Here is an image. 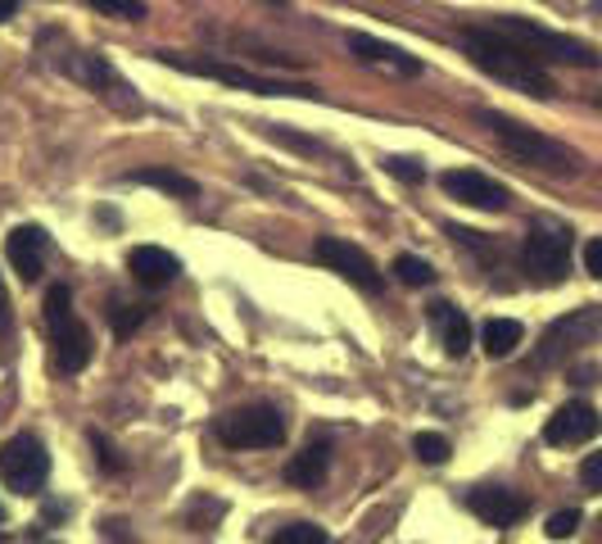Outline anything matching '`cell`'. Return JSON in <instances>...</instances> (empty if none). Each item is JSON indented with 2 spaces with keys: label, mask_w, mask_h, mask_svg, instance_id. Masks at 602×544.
<instances>
[{
  "label": "cell",
  "mask_w": 602,
  "mask_h": 544,
  "mask_svg": "<svg viewBox=\"0 0 602 544\" xmlns=\"http://www.w3.org/2000/svg\"><path fill=\"white\" fill-rule=\"evenodd\" d=\"M46 249H51V236L42 227H14L5 236V259L23 281H36L46 273Z\"/></svg>",
  "instance_id": "9a60e30c"
},
{
  "label": "cell",
  "mask_w": 602,
  "mask_h": 544,
  "mask_svg": "<svg viewBox=\"0 0 602 544\" xmlns=\"http://www.w3.org/2000/svg\"><path fill=\"white\" fill-rule=\"evenodd\" d=\"M14 10H19V0H0V23H10Z\"/></svg>",
  "instance_id": "1f68e13d"
},
{
  "label": "cell",
  "mask_w": 602,
  "mask_h": 544,
  "mask_svg": "<svg viewBox=\"0 0 602 544\" xmlns=\"http://www.w3.org/2000/svg\"><path fill=\"white\" fill-rule=\"evenodd\" d=\"M123 181H132V187H155V191H168V196H181V200H196L200 187L186 173L177 168H132Z\"/></svg>",
  "instance_id": "d6986e66"
},
{
  "label": "cell",
  "mask_w": 602,
  "mask_h": 544,
  "mask_svg": "<svg viewBox=\"0 0 602 544\" xmlns=\"http://www.w3.org/2000/svg\"><path fill=\"white\" fill-rule=\"evenodd\" d=\"M91 445H96V454H100V467H109V471H119V467H123V463H119V454L109 449V445L100 441V435H91Z\"/></svg>",
  "instance_id": "f546056e"
},
{
  "label": "cell",
  "mask_w": 602,
  "mask_h": 544,
  "mask_svg": "<svg viewBox=\"0 0 602 544\" xmlns=\"http://www.w3.org/2000/svg\"><path fill=\"white\" fill-rule=\"evenodd\" d=\"M263 5H286V0H263Z\"/></svg>",
  "instance_id": "d6a6232c"
},
{
  "label": "cell",
  "mask_w": 602,
  "mask_h": 544,
  "mask_svg": "<svg viewBox=\"0 0 602 544\" xmlns=\"http://www.w3.org/2000/svg\"><path fill=\"white\" fill-rule=\"evenodd\" d=\"M467 508L489 522V526H516L525 513H531V503H525L516 490H503V486H476L467 490Z\"/></svg>",
  "instance_id": "4fadbf2b"
},
{
  "label": "cell",
  "mask_w": 602,
  "mask_h": 544,
  "mask_svg": "<svg viewBox=\"0 0 602 544\" xmlns=\"http://www.w3.org/2000/svg\"><path fill=\"white\" fill-rule=\"evenodd\" d=\"M159 59L181 68V73H196V78H213V82H227V87H241V91H254V96H304V100H317V91L309 82H277V78H263V73L222 64V59H177V55H159Z\"/></svg>",
  "instance_id": "8992f818"
},
{
  "label": "cell",
  "mask_w": 602,
  "mask_h": 544,
  "mask_svg": "<svg viewBox=\"0 0 602 544\" xmlns=\"http://www.w3.org/2000/svg\"><path fill=\"white\" fill-rule=\"evenodd\" d=\"M0 481L14 495H42V486L51 481V454L32 431L10 435L0 445Z\"/></svg>",
  "instance_id": "5b68a950"
},
{
  "label": "cell",
  "mask_w": 602,
  "mask_h": 544,
  "mask_svg": "<svg viewBox=\"0 0 602 544\" xmlns=\"http://www.w3.org/2000/svg\"><path fill=\"white\" fill-rule=\"evenodd\" d=\"M576 526H580V513H576V508H561V513L548 518V540H571Z\"/></svg>",
  "instance_id": "4316f807"
},
{
  "label": "cell",
  "mask_w": 602,
  "mask_h": 544,
  "mask_svg": "<svg viewBox=\"0 0 602 544\" xmlns=\"http://www.w3.org/2000/svg\"><path fill=\"white\" fill-rule=\"evenodd\" d=\"M313 259H317L322 268H331V273H341L349 286L367 290V296H381L386 277L376 273L371 254H367V249H358L354 241H341V236H317V245H313Z\"/></svg>",
  "instance_id": "30bf717a"
},
{
  "label": "cell",
  "mask_w": 602,
  "mask_h": 544,
  "mask_svg": "<svg viewBox=\"0 0 602 544\" xmlns=\"http://www.w3.org/2000/svg\"><path fill=\"white\" fill-rule=\"evenodd\" d=\"M326 471H331V445H309L286 463V481L309 490V486H322Z\"/></svg>",
  "instance_id": "ac0fdd59"
},
{
  "label": "cell",
  "mask_w": 602,
  "mask_h": 544,
  "mask_svg": "<svg viewBox=\"0 0 602 544\" xmlns=\"http://www.w3.org/2000/svg\"><path fill=\"white\" fill-rule=\"evenodd\" d=\"M584 273H589V277H602V236H589V241H584Z\"/></svg>",
  "instance_id": "f1b7e54d"
},
{
  "label": "cell",
  "mask_w": 602,
  "mask_h": 544,
  "mask_svg": "<svg viewBox=\"0 0 602 544\" xmlns=\"http://www.w3.org/2000/svg\"><path fill=\"white\" fill-rule=\"evenodd\" d=\"M87 5L100 10V14H109V19H127V23H141V19H145L141 0H87Z\"/></svg>",
  "instance_id": "d4e9b609"
},
{
  "label": "cell",
  "mask_w": 602,
  "mask_h": 544,
  "mask_svg": "<svg viewBox=\"0 0 602 544\" xmlns=\"http://www.w3.org/2000/svg\"><path fill=\"white\" fill-rule=\"evenodd\" d=\"M10 332V296H5V286H0V336Z\"/></svg>",
  "instance_id": "4dcf8cb0"
},
{
  "label": "cell",
  "mask_w": 602,
  "mask_h": 544,
  "mask_svg": "<svg viewBox=\"0 0 602 544\" xmlns=\"http://www.w3.org/2000/svg\"><path fill=\"white\" fill-rule=\"evenodd\" d=\"M593 10H602V0H593Z\"/></svg>",
  "instance_id": "e575fe53"
},
{
  "label": "cell",
  "mask_w": 602,
  "mask_h": 544,
  "mask_svg": "<svg viewBox=\"0 0 602 544\" xmlns=\"http://www.w3.org/2000/svg\"><path fill=\"white\" fill-rule=\"evenodd\" d=\"M394 277H399L403 286H431V281H435V268H431L426 259H417V254H399V259H394Z\"/></svg>",
  "instance_id": "7402d4cb"
},
{
  "label": "cell",
  "mask_w": 602,
  "mask_h": 544,
  "mask_svg": "<svg viewBox=\"0 0 602 544\" xmlns=\"http://www.w3.org/2000/svg\"><path fill=\"white\" fill-rule=\"evenodd\" d=\"M109 322H114V336L127 341L136 326L145 322V304H114V309H109Z\"/></svg>",
  "instance_id": "cb8c5ba5"
},
{
  "label": "cell",
  "mask_w": 602,
  "mask_h": 544,
  "mask_svg": "<svg viewBox=\"0 0 602 544\" xmlns=\"http://www.w3.org/2000/svg\"><path fill=\"white\" fill-rule=\"evenodd\" d=\"M525 273L539 286H561L571 273V232L557 223H535L525 236Z\"/></svg>",
  "instance_id": "9c48e42d"
},
{
  "label": "cell",
  "mask_w": 602,
  "mask_h": 544,
  "mask_svg": "<svg viewBox=\"0 0 602 544\" xmlns=\"http://www.w3.org/2000/svg\"><path fill=\"white\" fill-rule=\"evenodd\" d=\"M386 173H390V177H399V181H408V187H417V181H426V168H422L417 159H408V155H390V159H386Z\"/></svg>",
  "instance_id": "484cf974"
},
{
  "label": "cell",
  "mask_w": 602,
  "mask_h": 544,
  "mask_svg": "<svg viewBox=\"0 0 602 544\" xmlns=\"http://www.w3.org/2000/svg\"><path fill=\"white\" fill-rule=\"evenodd\" d=\"M349 55L363 59V64H376V68H386V73H399V78H422V59L417 55H408L390 42H376V36L367 32H349Z\"/></svg>",
  "instance_id": "5bb4252c"
},
{
  "label": "cell",
  "mask_w": 602,
  "mask_h": 544,
  "mask_svg": "<svg viewBox=\"0 0 602 544\" xmlns=\"http://www.w3.org/2000/svg\"><path fill=\"white\" fill-rule=\"evenodd\" d=\"M0 522H5V503H0Z\"/></svg>",
  "instance_id": "836d02e7"
},
{
  "label": "cell",
  "mask_w": 602,
  "mask_h": 544,
  "mask_svg": "<svg viewBox=\"0 0 602 544\" xmlns=\"http://www.w3.org/2000/svg\"><path fill=\"white\" fill-rule=\"evenodd\" d=\"M598 431H602L598 409L584 404V399H571V404H561V409L548 418L544 441H548V445H584V441H593Z\"/></svg>",
  "instance_id": "7c38bea8"
},
{
  "label": "cell",
  "mask_w": 602,
  "mask_h": 544,
  "mask_svg": "<svg viewBox=\"0 0 602 544\" xmlns=\"http://www.w3.org/2000/svg\"><path fill=\"white\" fill-rule=\"evenodd\" d=\"M503 36H512V42L521 51H531L539 64H576V68H598V51L589 42H580V36H567V32H553L535 19H521V14H503L494 23Z\"/></svg>",
  "instance_id": "277c9868"
},
{
  "label": "cell",
  "mask_w": 602,
  "mask_h": 544,
  "mask_svg": "<svg viewBox=\"0 0 602 544\" xmlns=\"http://www.w3.org/2000/svg\"><path fill=\"white\" fill-rule=\"evenodd\" d=\"M580 481H584L589 490H602V449L589 454V458L580 463Z\"/></svg>",
  "instance_id": "83f0119b"
},
{
  "label": "cell",
  "mask_w": 602,
  "mask_h": 544,
  "mask_svg": "<svg viewBox=\"0 0 602 544\" xmlns=\"http://www.w3.org/2000/svg\"><path fill=\"white\" fill-rule=\"evenodd\" d=\"M218 441L232 449H272L286 441V418L272 404H249L218 418Z\"/></svg>",
  "instance_id": "ba28073f"
},
{
  "label": "cell",
  "mask_w": 602,
  "mask_h": 544,
  "mask_svg": "<svg viewBox=\"0 0 602 544\" xmlns=\"http://www.w3.org/2000/svg\"><path fill=\"white\" fill-rule=\"evenodd\" d=\"M268 544H331V535L322 526H313V522H294V526H281Z\"/></svg>",
  "instance_id": "603a6c76"
},
{
  "label": "cell",
  "mask_w": 602,
  "mask_h": 544,
  "mask_svg": "<svg viewBox=\"0 0 602 544\" xmlns=\"http://www.w3.org/2000/svg\"><path fill=\"white\" fill-rule=\"evenodd\" d=\"M462 51H467V59L480 73H489V78L512 87V91H525V96H535V100H548L557 91L553 78L544 73V64L531 51H521L512 36H503L499 27H467L462 32Z\"/></svg>",
  "instance_id": "6da1fadb"
},
{
  "label": "cell",
  "mask_w": 602,
  "mask_h": 544,
  "mask_svg": "<svg viewBox=\"0 0 602 544\" xmlns=\"http://www.w3.org/2000/svg\"><path fill=\"white\" fill-rule=\"evenodd\" d=\"M521 336H525V326L516 318H489L484 332H480V345L489 358H508V354H516Z\"/></svg>",
  "instance_id": "ffe728a7"
},
{
  "label": "cell",
  "mask_w": 602,
  "mask_h": 544,
  "mask_svg": "<svg viewBox=\"0 0 602 544\" xmlns=\"http://www.w3.org/2000/svg\"><path fill=\"white\" fill-rule=\"evenodd\" d=\"M598 336H602V309H598V304L557 318L548 332H544V341H539V349H535V358H531V368H557V363H567L580 345H589V341H598Z\"/></svg>",
  "instance_id": "52a82bcc"
},
{
  "label": "cell",
  "mask_w": 602,
  "mask_h": 544,
  "mask_svg": "<svg viewBox=\"0 0 602 544\" xmlns=\"http://www.w3.org/2000/svg\"><path fill=\"white\" fill-rule=\"evenodd\" d=\"M127 268H132V277H136L141 286H149V290L168 286V281L181 273V264L172 259L164 245H136V249L127 254Z\"/></svg>",
  "instance_id": "e0dca14e"
},
{
  "label": "cell",
  "mask_w": 602,
  "mask_h": 544,
  "mask_svg": "<svg viewBox=\"0 0 602 544\" xmlns=\"http://www.w3.org/2000/svg\"><path fill=\"white\" fill-rule=\"evenodd\" d=\"M480 123L494 132L503 151L516 155L521 164H531V168H539V173H553V177H576V173H580V155L571 151V145L544 136V132L531 127V123H516V119L499 114V109H480Z\"/></svg>",
  "instance_id": "7a4b0ae2"
},
{
  "label": "cell",
  "mask_w": 602,
  "mask_h": 544,
  "mask_svg": "<svg viewBox=\"0 0 602 544\" xmlns=\"http://www.w3.org/2000/svg\"><path fill=\"white\" fill-rule=\"evenodd\" d=\"M46 326H51V349H55V368L59 373H82L96 345H91V332L87 322L73 313V290L59 281L46 290Z\"/></svg>",
  "instance_id": "3957f363"
},
{
  "label": "cell",
  "mask_w": 602,
  "mask_h": 544,
  "mask_svg": "<svg viewBox=\"0 0 602 544\" xmlns=\"http://www.w3.org/2000/svg\"><path fill=\"white\" fill-rule=\"evenodd\" d=\"M439 187L454 196V200H462V204H471V209H484V213H503V209L512 204V196H508L503 181L484 177V173H476V168H448V173H439Z\"/></svg>",
  "instance_id": "8fae6325"
},
{
  "label": "cell",
  "mask_w": 602,
  "mask_h": 544,
  "mask_svg": "<svg viewBox=\"0 0 602 544\" xmlns=\"http://www.w3.org/2000/svg\"><path fill=\"white\" fill-rule=\"evenodd\" d=\"M412 449H417V458L426 467H444L448 458H454V445H448V435H439V431H422L417 441H412Z\"/></svg>",
  "instance_id": "44dd1931"
},
{
  "label": "cell",
  "mask_w": 602,
  "mask_h": 544,
  "mask_svg": "<svg viewBox=\"0 0 602 544\" xmlns=\"http://www.w3.org/2000/svg\"><path fill=\"white\" fill-rule=\"evenodd\" d=\"M426 322L439 332V345H444L448 358H467V349H471V322H467V313L454 300H431L426 304Z\"/></svg>",
  "instance_id": "2e32d148"
}]
</instances>
